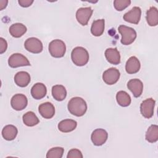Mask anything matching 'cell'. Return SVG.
I'll return each instance as SVG.
<instances>
[{
  "instance_id": "obj_21",
  "label": "cell",
  "mask_w": 158,
  "mask_h": 158,
  "mask_svg": "<svg viewBox=\"0 0 158 158\" xmlns=\"http://www.w3.org/2000/svg\"><path fill=\"white\" fill-rule=\"evenodd\" d=\"M27 30V27L23 23H15L10 27L9 33L14 38H20L26 33Z\"/></svg>"
},
{
  "instance_id": "obj_1",
  "label": "cell",
  "mask_w": 158,
  "mask_h": 158,
  "mask_svg": "<svg viewBox=\"0 0 158 158\" xmlns=\"http://www.w3.org/2000/svg\"><path fill=\"white\" fill-rule=\"evenodd\" d=\"M67 108L71 114L77 117H81L87 110V104L83 98L74 97L69 101Z\"/></svg>"
},
{
  "instance_id": "obj_17",
  "label": "cell",
  "mask_w": 158,
  "mask_h": 158,
  "mask_svg": "<svg viewBox=\"0 0 158 158\" xmlns=\"http://www.w3.org/2000/svg\"><path fill=\"white\" fill-rule=\"evenodd\" d=\"M107 60L114 65H117L120 62V55L117 48H107L104 52Z\"/></svg>"
},
{
  "instance_id": "obj_5",
  "label": "cell",
  "mask_w": 158,
  "mask_h": 158,
  "mask_svg": "<svg viewBox=\"0 0 158 158\" xmlns=\"http://www.w3.org/2000/svg\"><path fill=\"white\" fill-rule=\"evenodd\" d=\"M8 64L12 68L30 65V63L28 59L20 53H14L12 54L8 59Z\"/></svg>"
},
{
  "instance_id": "obj_12",
  "label": "cell",
  "mask_w": 158,
  "mask_h": 158,
  "mask_svg": "<svg viewBox=\"0 0 158 158\" xmlns=\"http://www.w3.org/2000/svg\"><path fill=\"white\" fill-rule=\"evenodd\" d=\"M141 10L140 7L135 6L133 7L130 10L127 12L123 15V20L127 22L138 24L141 19Z\"/></svg>"
},
{
  "instance_id": "obj_26",
  "label": "cell",
  "mask_w": 158,
  "mask_h": 158,
  "mask_svg": "<svg viewBox=\"0 0 158 158\" xmlns=\"http://www.w3.org/2000/svg\"><path fill=\"white\" fill-rule=\"evenodd\" d=\"M116 100L118 105L122 107H127L131 103L130 96L124 91H119L117 92Z\"/></svg>"
},
{
  "instance_id": "obj_33",
  "label": "cell",
  "mask_w": 158,
  "mask_h": 158,
  "mask_svg": "<svg viewBox=\"0 0 158 158\" xmlns=\"http://www.w3.org/2000/svg\"><path fill=\"white\" fill-rule=\"evenodd\" d=\"M7 3H8L7 1H3V0L0 1V9L2 10L4 8H6L7 5Z\"/></svg>"
},
{
  "instance_id": "obj_16",
  "label": "cell",
  "mask_w": 158,
  "mask_h": 158,
  "mask_svg": "<svg viewBox=\"0 0 158 158\" xmlns=\"http://www.w3.org/2000/svg\"><path fill=\"white\" fill-rule=\"evenodd\" d=\"M140 62L135 56L130 57L125 64V70L128 74L137 73L140 69Z\"/></svg>"
},
{
  "instance_id": "obj_30",
  "label": "cell",
  "mask_w": 158,
  "mask_h": 158,
  "mask_svg": "<svg viewBox=\"0 0 158 158\" xmlns=\"http://www.w3.org/2000/svg\"><path fill=\"white\" fill-rule=\"evenodd\" d=\"M83 157L81 152L77 149H70L67 156V158H83Z\"/></svg>"
},
{
  "instance_id": "obj_20",
  "label": "cell",
  "mask_w": 158,
  "mask_h": 158,
  "mask_svg": "<svg viewBox=\"0 0 158 158\" xmlns=\"http://www.w3.org/2000/svg\"><path fill=\"white\" fill-rule=\"evenodd\" d=\"M18 133L17 128L13 125H6L2 130V136L7 141L14 139Z\"/></svg>"
},
{
  "instance_id": "obj_28",
  "label": "cell",
  "mask_w": 158,
  "mask_h": 158,
  "mask_svg": "<svg viewBox=\"0 0 158 158\" xmlns=\"http://www.w3.org/2000/svg\"><path fill=\"white\" fill-rule=\"evenodd\" d=\"M64 149L61 147H54L50 149L47 154V158H61L63 156Z\"/></svg>"
},
{
  "instance_id": "obj_2",
  "label": "cell",
  "mask_w": 158,
  "mask_h": 158,
  "mask_svg": "<svg viewBox=\"0 0 158 158\" xmlns=\"http://www.w3.org/2000/svg\"><path fill=\"white\" fill-rule=\"evenodd\" d=\"M71 59L75 65L83 66L89 60V54L85 48L81 46H77L73 49L71 52Z\"/></svg>"
},
{
  "instance_id": "obj_15",
  "label": "cell",
  "mask_w": 158,
  "mask_h": 158,
  "mask_svg": "<svg viewBox=\"0 0 158 158\" xmlns=\"http://www.w3.org/2000/svg\"><path fill=\"white\" fill-rule=\"evenodd\" d=\"M47 93V88L44 84L42 83H35L31 89V94L35 99L43 98Z\"/></svg>"
},
{
  "instance_id": "obj_25",
  "label": "cell",
  "mask_w": 158,
  "mask_h": 158,
  "mask_svg": "<svg viewBox=\"0 0 158 158\" xmlns=\"http://www.w3.org/2000/svg\"><path fill=\"white\" fill-rule=\"evenodd\" d=\"M22 119L24 124L28 127H33L36 125L40 122L39 118L32 111L26 112L23 115Z\"/></svg>"
},
{
  "instance_id": "obj_31",
  "label": "cell",
  "mask_w": 158,
  "mask_h": 158,
  "mask_svg": "<svg viewBox=\"0 0 158 158\" xmlns=\"http://www.w3.org/2000/svg\"><path fill=\"white\" fill-rule=\"evenodd\" d=\"M7 48V43L3 38H0V54H3Z\"/></svg>"
},
{
  "instance_id": "obj_14",
  "label": "cell",
  "mask_w": 158,
  "mask_h": 158,
  "mask_svg": "<svg viewBox=\"0 0 158 158\" xmlns=\"http://www.w3.org/2000/svg\"><path fill=\"white\" fill-rule=\"evenodd\" d=\"M38 111L40 115L46 119L51 118L55 114L54 106L49 102L41 104L38 107Z\"/></svg>"
},
{
  "instance_id": "obj_11",
  "label": "cell",
  "mask_w": 158,
  "mask_h": 158,
  "mask_svg": "<svg viewBox=\"0 0 158 158\" xmlns=\"http://www.w3.org/2000/svg\"><path fill=\"white\" fill-rule=\"evenodd\" d=\"M27 98L23 94H16L12 96L10 100V105L15 110L24 109L27 107Z\"/></svg>"
},
{
  "instance_id": "obj_18",
  "label": "cell",
  "mask_w": 158,
  "mask_h": 158,
  "mask_svg": "<svg viewBox=\"0 0 158 158\" xmlns=\"http://www.w3.org/2000/svg\"><path fill=\"white\" fill-rule=\"evenodd\" d=\"M30 74L25 71L17 72L14 76V81L15 84L20 87H26L30 82Z\"/></svg>"
},
{
  "instance_id": "obj_32",
  "label": "cell",
  "mask_w": 158,
  "mask_h": 158,
  "mask_svg": "<svg viewBox=\"0 0 158 158\" xmlns=\"http://www.w3.org/2000/svg\"><path fill=\"white\" fill-rule=\"evenodd\" d=\"M18 2L19 5L23 7H28L30 6L33 2V0H19Z\"/></svg>"
},
{
  "instance_id": "obj_22",
  "label": "cell",
  "mask_w": 158,
  "mask_h": 158,
  "mask_svg": "<svg viewBox=\"0 0 158 158\" xmlns=\"http://www.w3.org/2000/svg\"><path fill=\"white\" fill-rule=\"evenodd\" d=\"M52 96L56 101H62L66 98L67 90L63 85H54L52 88Z\"/></svg>"
},
{
  "instance_id": "obj_19",
  "label": "cell",
  "mask_w": 158,
  "mask_h": 158,
  "mask_svg": "<svg viewBox=\"0 0 158 158\" xmlns=\"http://www.w3.org/2000/svg\"><path fill=\"white\" fill-rule=\"evenodd\" d=\"M77 126V122L72 119H65L58 124V129L63 133H69L73 131Z\"/></svg>"
},
{
  "instance_id": "obj_8",
  "label": "cell",
  "mask_w": 158,
  "mask_h": 158,
  "mask_svg": "<svg viewBox=\"0 0 158 158\" xmlns=\"http://www.w3.org/2000/svg\"><path fill=\"white\" fill-rule=\"evenodd\" d=\"M120 72L116 68L111 67L104 72L102 74L103 81L109 85H112L117 82L120 78Z\"/></svg>"
},
{
  "instance_id": "obj_24",
  "label": "cell",
  "mask_w": 158,
  "mask_h": 158,
  "mask_svg": "<svg viewBox=\"0 0 158 158\" xmlns=\"http://www.w3.org/2000/svg\"><path fill=\"white\" fill-rule=\"evenodd\" d=\"M105 20L104 19H98L94 20L91 27V32L95 36H99L102 35L104 31Z\"/></svg>"
},
{
  "instance_id": "obj_29",
  "label": "cell",
  "mask_w": 158,
  "mask_h": 158,
  "mask_svg": "<svg viewBox=\"0 0 158 158\" xmlns=\"http://www.w3.org/2000/svg\"><path fill=\"white\" fill-rule=\"evenodd\" d=\"M131 4L130 0H115L114 1V6L118 11H122Z\"/></svg>"
},
{
  "instance_id": "obj_10",
  "label": "cell",
  "mask_w": 158,
  "mask_h": 158,
  "mask_svg": "<svg viewBox=\"0 0 158 158\" xmlns=\"http://www.w3.org/2000/svg\"><path fill=\"white\" fill-rule=\"evenodd\" d=\"M93 10L89 7L79 8L76 12V19L79 23L85 26L88 24Z\"/></svg>"
},
{
  "instance_id": "obj_13",
  "label": "cell",
  "mask_w": 158,
  "mask_h": 158,
  "mask_svg": "<svg viewBox=\"0 0 158 158\" xmlns=\"http://www.w3.org/2000/svg\"><path fill=\"white\" fill-rule=\"evenodd\" d=\"M127 87L135 98L139 97L143 93V84L139 79L134 78L129 80L127 83Z\"/></svg>"
},
{
  "instance_id": "obj_6",
  "label": "cell",
  "mask_w": 158,
  "mask_h": 158,
  "mask_svg": "<svg viewBox=\"0 0 158 158\" xmlns=\"http://www.w3.org/2000/svg\"><path fill=\"white\" fill-rule=\"evenodd\" d=\"M24 46L28 52L33 54L40 53L43 48L42 42L35 37H31L26 40Z\"/></svg>"
},
{
  "instance_id": "obj_23",
  "label": "cell",
  "mask_w": 158,
  "mask_h": 158,
  "mask_svg": "<svg viewBox=\"0 0 158 158\" xmlns=\"http://www.w3.org/2000/svg\"><path fill=\"white\" fill-rule=\"evenodd\" d=\"M146 21L149 26L154 27L158 24V11L156 7H151L146 12Z\"/></svg>"
},
{
  "instance_id": "obj_27",
  "label": "cell",
  "mask_w": 158,
  "mask_h": 158,
  "mask_svg": "<svg viewBox=\"0 0 158 158\" xmlns=\"http://www.w3.org/2000/svg\"><path fill=\"white\" fill-rule=\"evenodd\" d=\"M146 139L149 143H155L158 140V126L151 125L146 133Z\"/></svg>"
},
{
  "instance_id": "obj_7",
  "label": "cell",
  "mask_w": 158,
  "mask_h": 158,
  "mask_svg": "<svg viewBox=\"0 0 158 158\" xmlns=\"http://www.w3.org/2000/svg\"><path fill=\"white\" fill-rule=\"evenodd\" d=\"M155 104L156 101L152 98H148L143 101L140 105L141 115L146 118H151L154 115Z\"/></svg>"
},
{
  "instance_id": "obj_9",
  "label": "cell",
  "mask_w": 158,
  "mask_h": 158,
  "mask_svg": "<svg viewBox=\"0 0 158 158\" xmlns=\"http://www.w3.org/2000/svg\"><path fill=\"white\" fill-rule=\"evenodd\" d=\"M108 138L107 132L102 128H98L94 130L91 136V141L94 145L99 146L106 143Z\"/></svg>"
},
{
  "instance_id": "obj_3",
  "label": "cell",
  "mask_w": 158,
  "mask_h": 158,
  "mask_svg": "<svg viewBox=\"0 0 158 158\" xmlns=\"http://www.w3.org/2000/svg\"><path fill=\"white\" fill-rule=\"evenodd\" d=\"M118 31L122 35L120 41L123 45L131 44L134 42L137 36L136 31L133 28L123 25H121L118 27Z\"/></svg>"
},
{
  "instance_id": "obj_4",
  "label": "cell",
  "mask_w": 158,
  "mask_h": 158,
  "mask_svg": "<svg viewBox=\"0 0 158 158\" xmlns=\"http://www.w3.org/2000/svg\"><path fill=\"white\" fill-rule=\"evenodd\" d=\"M48 49L51 56L60 58L64 56L66 51V46L63 41L56 39L49 43Z\"/></svg>"
}]
</instances>
